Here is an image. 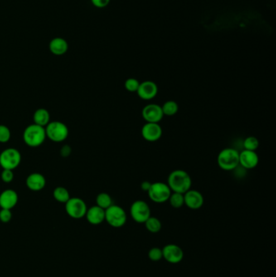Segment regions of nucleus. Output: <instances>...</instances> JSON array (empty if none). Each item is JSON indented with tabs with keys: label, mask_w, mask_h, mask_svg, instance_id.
Returning <instances> with one entry per match:
<instances>
[{
	"label": "nucleus",
	"mask_w": 276,
	"mask_h": 277,
	"mask_svg": "<svg viewBox=\"0 0 276 277\" xmlns=\"http://www.w3.org/2000/svg\"><path fill=\"white\" fill-rule=\"evenodd\" d=\"M167 184L172 192L185 194L191 189L192 179L186 171L176 170L169 175Z\"/></svg>",
	"instance_id": "1"
},
{
	"label": "nucleus",
	"mask_w": 276,
	"mask_h": 277,
	"mask_svg": "<svg viewBox=\"0 0 276 277\" xmlns=\"http://www.w3.org/2000/svg\"><path fill=\"white\" fill-rule=\"evenodd\" d=\"M46 138L45 128L35 123L28 126L24 131L23 139L28 146L31 148H36L41 146Z\"/></svg>",
	"instance_id": "2"
},
{
	"label": "nucleus",
	"mask_w": 276,
	"mask_h": 277,
	"mask_svg": "<svg viewBox=\"0 0 276 277\" xmlns=\"http://www.w3.org/2000/svg\"><path fill=\"white\" fill-rule=\"evenodd\" d=\"M239 153L235 148H224L218 154V166L224 171H234L239 166Z\"/></svg>",
	"instance_id": "3"
},
{
	"label": "nucleus",
	"mask_w": 276,
	"mask_h": 277,
	"mask_svg": "<svg viewBox=\"0 0 276 277\" xmlns=\"http://www.w3.org/2000/svg\"><path fill=\"white\" fill-rule=\"evenodd\" d=\"M111 227L122 228L126 225L127 221V212L124 209L118 205H111L110 207L105 209V218Z\"/></svg>",
	"instance_id": "4"
},
{
	"label": "nucleus",
	"mask_w": 276,
	"mask_h": 277,
	"mask_svg": "<svg viewBox=\"0 0 276 277\" xmlns=\"http://www.w3.org/2000/svg\"><path fill=\"white\" fill-rule=\"evenodd\" d=\"M45 128L46 138L55 143H60L66 140L69 135L68 126L59 121L49 123Z\"/></svg>",
	"instance_id": "5"
},
{
	"label": "nucleus",
	"mask_w": 276,
	"mask_h": 277,
	"mask_svg": "<svg viewBox=\"0 0 276 277\" xmlns=\"http://www.w3.org/2000/svg\"><path fill=\"white\" fill-rule=\"evenodd\" d=\"M150 200L156 204H163L169 200L172 191L167 183L162 182H156L152 183L149 191L147 192Z\"/></svg>",
	"instance_id": "6"
},
{
	"label": "nucleus",
	"mask_w": 276,
	"mask_h": 277,
	"mask_svg": "<svg viewBox=\"0 0 276 277\" xmlns=\"http://www.w3.org/2000/svg\"><path fill=\"white\" fill-rule=\"evenodd\" d=\"M21 152L16 148H7L0 154V166L3 170L13 171L21 165Z\"/></svg>",
	"instance_id": "7"
},
{
	"label": "nucleus",
	"mask_w": 276,
	"mask_h": 277,
	"mask_svg": "<svg viewBox=\"0 0 276 277\" xmlns=\"http://www.w3.org/2000/svg\"><path fill=\"white\" fill-rule=\"evenodd\" d=\"M65 205L66 212L71 218L81 219L86 215L88 210L86 203L80 198H70Z\"/></svg>",
	"instance_id": "8"
},
{
	"label": "nucleus",
	"mask_w": 276,
	"mask_h": 277,
	"mask_svg": "<svg viewBox=\"0 0 276 277\" xmlns=\"http://www.w3.org/2000/svg\"><path fill=\"white\" fill-rule=\"evenodd\" d=\"M130 214L136 223L144 224L145 221L151 216V209L149 205L143 200H136L132 203Z\"/></svg>",
	"instance_id": "9"
},
{
	"label": "nucleus",
	"mask_w": 276,
	"mask_h": 277,
	"mask_svg": "<svg viewBox=\"0 0 276 277\" xmlns=\"http://www.w3.org/2000/svg\"><path fill=\"white\" fill-rule=\"evenodd\" d=\"M164 116L161 105L155 103L146 104L142 110V117L146 123H159Z\"/></svg>",
	"instance_id": "10"
},
{
	"label": "nucleus",
	"mask_w": 276,
	"mask_h": 277,
	"mask_svg": "<svg viewBox=\"0 0 276 277\" xmlns=\"http://www.w3.org/2000/svg\"><path fill=\"white\" fill-rule=\"evenodd\" d=\"M163 259L170 264H177L181 263L184 258V252L179 245L168 244L162 248Z\"/></svg>",
	"instance_id": "11"
},
{
	"label": "nucleus",
	"mask_w": 276,
	"mask_h": 277,
	"mask_svg": "<svg viewBox=\"0 0 276 277\" xmlns=\"http://www.w3.org/2000/svg\"><path fill=\"white\" fill-rule=\"evenodd\" d=\"M163 130L159 123H146L141 129V135L145 140L156 142L162 137Z\"/></svg>",
	"instance_id": "12"
},
{
	"label": "nucleus",
	"mask_w": 276,
	"mask_h": 277,
	"mask_svg": "<svg viewBox=\"0 0 276 277\" xmlns=\"http://www.w3.org/2000/svg\"><path fill=\"white\" fill-rule=\"evenodd\" d=\"M136 93L138 98H141L142 100H152L153 98H156L158 93V87L155 82L146 80L140 83Z\"/></svg>",
	"instance_id": "13"
},
{
	"label": "nucleus",
	"mask_w": 276,
	"mask_h": 277,
	"mask_svg": "<svg viewBox=\"0 0 276 277\" xmlns=\"http://www.w3.org/2000/svg\"><path fill=\"white\" fill-rule=\"evenodd\" d=\"M184 200L185 205L191 210L201 208L204 204V198L201 192L193 189H190L184 194Z\"/></svg>",
	"instance_id": "14"
},
{
	"label": "nucleus",
	"mask_w": 276,
	"mask_h": 277,
	"mask_svg": "<svg viewBox=\"0 0 276 277\" xmlns=\"http://www.w3.org/2000/svg\"><path fill=\"white\" fill-rule=\"evenodd\" d=\"M259 163V157L255 151L244 150L239 153V165L246 170L257 167Z\"/></svg>",
	"instance_id": "15"
},
{
	"label": "nucleus",
	"mask_w": 276,
	"mask_h": 277,
	"mask_svg": "<svg viewBox=\"0 0 276 277\" xmlns=\"http://www.w3.org/2000/svg\"><path fill=\"white\" fill-rule=\"evenodd\" d=\"M18 195L12 189H7L0 194V208L11 209L16 207L18 203Z\"/></svg>",
	"instance_id": "16"
},
{
	"label": "nucleus",
	"mask_w": 276,
	"mask_h": 277,
	"mask_svg": "<svg viewBox=\"0 0 276 277\" xmlns=\"http://www.w3.org/2000/svg\"><path fill=\"white\" fill-rule=\"evenodd\" d=\"M85 216L91 225H98L104 221L105 210L95 205L88 208Z\"/></svg>",
	"instance_id": "17"
},
{
	"label": "nucleus",
	"mask_w": 276,
	"mask_h": 277,
	"mask_svg": "<svg viewBox=\"0 0 276 277\" xmlns=\"http://www.w3.org/2000/svg\"><path fill=\"white\" fill-rule=\"evenodd\" d=\"M46 180L43 175L39 173H33L29 175L26 179V186L33 191H40L45 188Z\"/></svg>",
	"instance_id": "18"
},
{
	"label": "nucleus",
	"mask_w": 276,
	"mask_h": 277,
	"mask_svg": "<svg viewBox=\"0 0 276 277\" xmlns=\"http://www.w3.org/2000/svg\"><path fill=\"white\" fill-rule=\"evenodd\" d=\"M49 48L53 55L58 56L65 55L68 50V41L62 37H55L50 41Z\"/></svg>",
	"instance_id": "19"
},
{
	"label": "nucleus",
	"mask_w": 276,
	"mask_h": 277,
	"mask_svg": "<svg viewBox=\"0 0 276 277\" xmlns=\"http://www.w3.org/2000/svg\"><path fill=\"white\" fill-rule=\"evenodd\" d=\"M50 113L47 109H44V108L36 109L34 114V123L36 125L45 127L50 123Z\"/></svg>",
	"instance_id": "20"
},
{
	"label": "nucleus",
	"mask_w": 276,
	"mask_h": 277,
	"mask_svg": "<svg viewBox=\"0 0 276 277\" xmlns=\"http://www.w3.org/2000/svg\"><path fill=\"white\" fill-rule=\"evenodd\" d=\"M144 225L147 231L152 234H157L161 231L162 228L161 220L155 216H150L149 218L145 221Z\"/></svg>",
	"instance_id": "21"
},
{
	"label": "nucleus",
	"mask_w": 276,
	"mask_h": 277,
	"mask_svg": "<svg viewBox=\"0 0 276 277\" xmlns=\"http://www.w3.org/2000/svg\"><path fill=\"white\" fill-rule=\"evenodd\" d=\"M96 203L98 207L102 208L105 209L110 207L111 205H113V200L109 196V194L105 193V192H102L100 193L97 198H96Z\"/></svg>",
	"instance_id": "22"
},
{
	"label": "nucleus",
	"mask_w": 276,
	"mask_h": 277,
	"mask_svg": "<svg viewBox=\"0 0 276 277\" xmlns=\"http://www.w3.org/2000/svg\"><path fill=\"white\" fill-rule=\"evenodd\" d=\"M53 196L55 200L59 203L66 204L68 200H70V193L65 187L58 186L55 189Z\"/></svg>",
	"instance_id": "23"
},
{
	"label": "nucleus",
	"mask_w": 276,
	"mask_h": 277,
	"mask_svg": "<svg viewBox=\"0 0 276 277\" xmlns=\"http://www.w3.org/2000/svg\"><path fill=\"white\" fill-rule=\"evenodd\" d=\"M161 108L164 115L170 116V117L175 115L179 110L178 104L172 100L167 101L166 103H164Z\"/></svg>",
	"instance_id": "24"
},
{
	"label": "nucleus",
	"mask_w": 276,
	"mask_h": 277,
	"mask_svg": "<svg viewBox=\"0 0 276 277\" xmlns=\"http://www.w3.org/2000/svg\"><path fill=\"white\" fill-rule=\"evenodd\" d=\"M168 201L170 202V205L172 208H181L183 205H185L184 194L172 192Z\"/></svg>",
	"instance_id": "25"
},
{
	"label": "nucleus",
	"mask_w": 276,
	"mask_h": 277,
	"mask_svg": "<svg viewBox=\"0 0 276 277\" xmlns=\"http://www.w3.org/2000/svg\"><path fill=\"white\" fill-rule=\"evenodd\" d=\"M244 149L249 151H256L259 147V141L254 137H249L244 138Z\"/></svg>",
	"instance_id": "26"
},
{
	"label": "nucleus",
	"mask_w": 276,
	"mask_h": 277,
	"mask_svg": "<svg viewBox=\"0 0 276 277\" xmlns=\"http://www.w3.org/2000/svg\"><path fill=\"white\" fill-rule=\"evenodd\" d=\"M139 84L140 83L136 78H129L125 81L124 87L125 89L130 93H136L138 90Z\"/></svg>",
	"instance_id": "27"
},
{
	"label": "nucleus",
	"mask_w": 276,
	"mask_h": 277,
	"mask_svg": "<svg viewBox=\"0 0 276 277\" xmlns=\"http://www.w3.org/2000/svg\"><path fill=\"white\" fill-rule=\"evenodd\" d=\"M148 258L151 261L158 262L163 259L162 249L159 247H152L148 251Z\"/></svg>",
	"instance_id": "28"
},
{
	"label": "nucleus",
	"mask_w": 276,
	"mask_h": 277,
	"mask_svg": "<svg viewBox=\"0 0 276 277\" xmlns=\"http://www.w3.org/2000/svg\"><path fill=\"white\" fill-rule=\"evenodd\" d=\"M11 138V132L7 126L0 125V143H7Z\"/></svg>",
	"instance_id": "29"
},
{
	"label": "nucleus",
	"mask_w": 276,
	"mask_h": 277,
	"mask_svg": "<svg viewBox=\"0 0 276 277\" xmlns=\"http://www.w3.org/2000/svg\"><path fill=\"white\" fill-rule=\"evenodd\" d=\"M12 218V213L10 209L1 208L0 210V221L2 223H8Z\"/></svg>",
	"instance_id": "30"
},
{
	"label": "nucleus",
	"mask_w": 276,
	"mask_h": 277,
	"mask_svg": "<svg viewBox=\"0 0 276 277\" xmlns=\"http://www.w3.org/2000/svg\"><path fill=\"white\" fill-rule=\"evenodd\" d=\"M1 178L6 183H9L14 178V173L11 170H3L1 173Z\"/></svg>",
	"instance_id": "31"
},
{
	"label": "nucleus",
	"mask_w": 276,
	"mask_h": 277,
	"mask_svg": "<svg viewBox=\"0 0 276 277\" xmlns=\"http://www.w3.org/2000/svg\"><path fill=\"white\" fill-rule=\"evenodd\" d=\"M93 6L98 8H104L110 2V0H91Z\"/></svg>",
	"instance_id": "32"
},
{
	"label": "nucleus",
	"mask_w": 276,
	"mask_h": 277,
	"mask_svg": "<svg viewBox=\"0 0 276 277\" xmlns=\"http://www.w3.org/2000/svg\"><path fill=\"white\" fill-rule=\"evenodd\" d=\"M151 186H152V182H148V181H144V182L141 183L140 187L144 192H147V191H149Z\"/></svg>",
	"instance_id": "33"
},
{
	"label": "nucleus",
	"mask_w": 276,
	"mask_h": 277,
	"mask_svg": "<svg viewBox=\"0 0 276 277\" xmlns=\"http://www.w3.org/2000/svg\"><path fill=\"white\" fill-rule=\"evenodd\" d=\"M70 148L69 146L66 145L63 147L61 149V155L63 157H67L70 154Z\"/></svg>",
	"instance_id": "34"
}]
</instances>
